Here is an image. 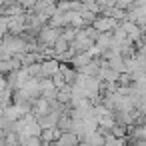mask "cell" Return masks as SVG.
I'll return each mask as SVG.
<instances>
[{
	"mask_svg": "<svg viewBox=\"0 0 146 146\" xmlns=\"http://www.w3.org/2000/svg\"><path fill=\"white\" fill-rule=\"evenodd\" d=\"M62 32H64V30H60V28H52V26L46 24V26L40 30V34H38V42L44 44L46 48H54V44L62 38Z\"/></svg>",
	"mask_w": 146,
	"mask_h": 146,
	"instance_id": "obj_1",
	"label": "cell"
},
{
	"mask_svg": "<svg viewBox=\"0 0 146 146\" xmlns=\"http://www.w3.org/2000/svg\"><path fill=\"white\" fill-rule=\"evenodd\" d=\"M100 34H106V32H112V30H116L118 28V22L114 20V18H110V16H104V14H100L96 20H94V24H92Z\"/></svg>",
	"mask_w": 146,
	"mask_h": 146,
	"instance_id": "obj_2",
	"label": "cell"
},
{
	"mask_svg": "<svg viewBox=\"0 0 146 146\" xmlns=\"http://www.w3.org/2000/svg\"><path fill=\"white\" fill-rule=\"evenodd\" d=\"M60 62L56 58H50V60H44L42 62V78H54L58 72H60Z\"/></svg>",
	"mask_w": 146,
	"mask_h": 146,
	"instance_id": "obj_3",
	"label": "cell"
},
{
	"mask_svg": "<svg viewBox=\"0 0 146 146\" xmlns=\"http://www.w3.org/2000/svg\"><path fill=\"white\" fill-rule=\"evenodd\" d=\"M54 146H80V138L74 132H64L60 136V140L54 142Z\"/></svg>",
	"mask_w": 146,
	"mask_h": 146,
	"instance_id": "obj_4",
	"label": "cell"
},
{
	"mask_svg": "<svg viewBox=\"0 0 146 146\" xmlns=\"http://www.w3.org/2000/svg\"><path fill=\"white\" fill-rule=\"evenodd\" d=\"M84 140H86L90 146H106V138H104L100 132H90Z\"/></svg>",
	"mask_w": 146,
	"mask_h": 146,
	"instance_id": "obj_5",
	"label": "cell"
},
{
	"mask_svg": "<svg viewBox=\"0 0 146 146\" xmlns=\"http://www.w3.org/2000/svg\"><path fill=\"white\" fill-rule=\"evenodd\" d=\"M2 146H8V144H2Z\"/></svg>",
	"mask_w": 146,
	"mask_h": 146,
	"instance_id": "obj_6",
	"label": "cell"
}]
</instances>
